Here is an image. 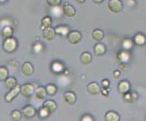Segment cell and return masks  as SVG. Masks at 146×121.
<instances>
[{"instance_id": "cell-39", "label": "cell", "mask_w": 146, "mask_h": 121, "mask_svg": "<svg viewBox=\"0 0 146 121\" xmlns=\"http://www.w3.org/2000/svg\"><path fill=\"white\" fill-rule=\"evenodd\" d=\"M131 96H132V98H133V100L137 99V97H138V96H137V93L136 92H131Z\"/></svg>"}, {"instance_id": "cell-6", "label": "cell", "mask_w": 146, "mask_h": 121, "mask_svg": "<svg viewBox=\"0 0 146 121\" xmlns=\"http://www.w3.org/2000/svg\"><path fill=\"white\" fill-rule=\"evenodd\" d=\"M116 58L121 63H127V62L131 59V54L128 50L122 49V50H120L117 53Z\"/></svg>"}, {"instance_id": "cell-24", "label": "cell", "mask_w": 146, "mask_h": 121, "mask_svg": "<svg viewBox=\"0 0 146 121\" xmlns=\"http://www.w3.org/2000/svg\"><path fill=\"white\" fill-rule=\"evenodd\" d=\"M51 24H52L51 17L48 16H45L44 18L41 20V28L42 29L48 28H49V26H51Z\"/></svg>"}, {"instance_id": "cell-21", "label": "cell", "mask_w": 146, "mask_h": 121, "mask_svg": "<svg viewBox=\"0 0 146 121\" xmlns=\"http://www.w3.org/2000/svg\"><path fill=\"white\" fill-rule=\"evenodd\" d=\"M47 91H46V87L39 86L36 89V97H38V99H44L47 96Z\"/></svg>"}, {"instance_id": "cell-38", "label": "cell", "mask_w": 146, "mask_h": 121, "mask_svg": "<svg viewBox=\"0 0 146 121\" xmlns=\"http://www.w3.org/2000/svg\"><path fill=\"white\" fill-rule=\"evenodd\" d=\"M119 68H121L122 70H126L127 69V66L124 63H121L120 65H119Z\"/></svg>"}, {"instance_id": "cell-2", "label": "cell", "mask_w": 146, "mask_h": 121, "mask_svg": "<svg viewBox=\"0 0 146 121\" xmlns=\"http://www.w3.org/2000/svg\"><path fill=\"white\" fill-rule=\"evenodd\" d=\"M108 8L112 13H119L122 10L123 3L121 0H110L108 3Z\"/></svg>"}, {"instance_id": "cell-23", "label": "cell", "mask_w": 146, "mask_h": 121, "mask_svg": "<svg viewBox=\"0 0 146 121\" xmlns=\"http://www.w3.org/2000/svg\"><path fill=\"white\" fill-rule=\"evenodd\" d=\"M14 33V29L12 26H6L5 28L2 29V36L4 38H7V37H11Z\"/></svg>"}, {"instance_id": "cell-10", "label": "cell", "mask_w": 146, "mask_h": 121, "mask_svg": "<svg viewBox=\"0 0 146 121\" xmlns=\"http://www.w3.org/2000/svg\"><path fill=\"white\" fill-rule=\"evenodd\" d=\"M42 36L46 40H52L55 37V36H56L55 28H52L51 26H49V28H48L43 29Z\"/></svg>"}, {"instance_id": "cell-3", "label": "cell", "mask_w": 146, "mask_h": 121, "mask_svg": "<svg viewBox=\"0 0 146 121\" xmlns=\"http://www.w3.org/2000/svg\"><path fill=\"white\" fill-rule=\"evenodd\" d=\"M67 38H68V41L70 42L72 45H76L78 43L80 42V40L82 38V36L81 33L80 31H70V33L67 35Z\"/></svg>"}, {"instance_id": "cell-32", "label": "cell", "mask_w": 146, "mask_h": 121, "mask_svg": "<svg viewBox=\"0 0 146 121\" xmlns=\"http://www.w3.org/2000/svg\"><path fill=\"white\" fill-rule=\"evenodd\" d=\"M46 1L48 4V6H50L51 7H58L61 3V0H46Z\"/></svg>"}, {"instance_id": "cell-13", "label": "cell", "mask_w": 146, "mask_h": 121, "mask_svg": "<svg viewBox=\"0 0 146 121\" xmlns=\"http://www.w3.org/2000/svg\"><path fill=\"white\" fill-rule=\"evenodd\" d=\"M64 99H65V101L68 103V104L72 105L76 102L77 97L75 95V93H73L71 91H67V92H65V94H64Z\"/></svg>"}, {"instance_id": "cell-34", "label": "cell", "mask_w": 146, "mask_h": 121, "mask_svg": "<svg viewBox=\"0 0 146 121\" xmlns=\"http://www.w3.org/2000/svg\"><path fill=\"white\" fill-rule=\"evenodd\" d=\"M43 49V46L41 45L40 43H38V44H35V46H34V50L38 53V52H40L41 50Z\"/></svg>"}, {"instance_id": "cell-35", "label": "cell", "mask_w": 146, "mask_h": 121, "mask_svg": "<svg viewBox=\"0 0 146 121\" xmlns=\"http://www.w3.org/2000/svg\"><path fill=\"white\" fill-rule=\"evenodd\" d=\"M110 85H111V83H110V81H109L108 79H103L102 81V87L108 88L110 87Z\"/></svg>"}, {"instance_id": "cell-8", "label": "cell", "mask_w": 146, "mask_h": 121, "mask_svg": "<svg viewBox=\"0 0 146 121\" xmlns=\"http://www.w3.org/2000/svg\"><path fill=\"white\" fill-rule=\"evenodd\" d=\"M62 12L64 15L68 17H72L76 15V9L74 8V7H72L70 4H68V3H66L63 5Z\"/></svg>"}, {"instance_id": "cell-36", "label": "cell", "mask_w": 146, "mask_h": 121, "mask_svg": "<svg viewBox=\"0 0 146 121\" xmlns=\"http://www.w3.org/2000/svg\"><path fill=\"white\" fill-rule=\"evenodd\" d=\"M100 92H102V94L104 97H107L109 95V90H108V88H106V87H102V89L100 90Z\"/></svg>"}, {"instance_id": "cell-41", "label": "cell", "mask_w": 146, "mask_h": 121, "mask_svg": "<svg viewBox=\"0 0 146 121\" xmlns=\"http://www.w3.org/2000/svg\"><path fill=\"white\" fill-rule=\"evenodd\" d=\"M76 1H77L78 3H84V2H85V0H76Z\"/></svg>"}, {"instance_id": "cell-7", "label": "cell", "mask_w": 146, "mask_h": 121, "mask_svg": "<svg viewBox=\"0 0 146 121\" xmlns=\"http://www.w3.org/2000/svg\"><path fill=\"white\" fill-rule=\"evenodd\" d=\"M36 109L33 106L31 105H27L23 107L22 109V115L27 118H32L36 115Z\"/></svg>"}, {"instance_id": "cell-30", "label": "cell", "mask_w": 146, "mask_h": 121, "mask_svg": "<svg viewBox=\"0 0 146 121\" xmlns=\"http://www.w3.org/2000/svg\"><path fill=\"white\" fill-rule=\"evenodd\" d=\"M38 113H39V116H41V118H46V116H48L50 114V112H49V110L47 109V107L42 106V107L39 109Z\"/></svg>"}, {"instance_id": "cell-37", "label": "cell", "mask_w": 146, "mask_h": 121, "mask_svg": "<svg viewBox=\"0 0 146 121\" xmlns=\"http://www.w3.org/2000/svg\"><path fill=\"white\" fill-rule=\"evenodd\" d=\"M121 76V71L120 70H115L113 72V77L115 78H118L119 77Z\"/></svg>"}, {"instance_id": "cell-43", "label": "cell", "mask_w": 146, "mask_h": 121, "mask_svg": "<svg viewBox=\"0 0 146 121\" xmlns=\"http://www.w3.org/2000/svg\"><path fill=\"white\" fill-rule=\"evenodd\" d=\"M5 1V0H0V2H4Z\"/></svg>"}, {"instance_id": "cell-25", "label": "cell", "mask_w": 146, "mask_h": 121, "mask_svg": "<svg viewBox=\"0 0 146 121\" xmlns=\"http://www.w3.org/2000/svg\"><path fill=\"white\" fill-rule=\"evenodd\" d=\"M122 47L123 49H125V50H131V49L133 47V41L131 39V38H125L124 40L122 41Z\"/></svg>"}, {"instance_id": "cell-17", "label": "cell", "mask_w": 146, "mask_h": 121, "mask_svg": "<svg viewBox=\"0 0 146 121\" xmlns=\"http://www.w3.org/2000/svg\"><path fill=\"white\" fill-rule=\"evenodd\" d=\"M80 60L83 65H88L90 63L91 60H92V56H91V54L89 52H83L80 55Z\"/></svg>"}, {"instance_id": "cell-15", "label": "cell", "mask_w": 146, "mask_h": 121, "mask_svg": "<svg viewBox=\"0 0 146 121\" xmlns=\"http://www.w3.org/2000/svg\"><path fill=\"white\" fill-rule=\"evenodd\" d=\"M133 43L138 45V46H143L146 43V37L141 33L136 34L133 37Z\"/></svg>"}, {"instance_id": "cell-19", "label": "cell", "mask_w": 146, "mask_h": 121, "mask_svg": "<svg viewBox=\"0 0 146 121\" xmlns=\"http://www.w3.org/2000/svg\"><path fill=\"white\" fill-rule=\"evenodd\" d=\"M91 36H92V38L95 40V41H102L104 37V32L102 29H94L91 33Z\"/></svg>"}, {"instance_id": "cell-40", "label": "cell", "mask_w": 146, "mask_h": 121, "mask_svg": "<svg viewBox=\"0 0 146 121\" xmlns=\"http://www.w3.org/2000/svg\"><path fill=\"white\" fill-rule=\"evenodd\" d=\"M93 1L95 2V3H102L103 0H93Z\"/></svg>"}, {"instance_id": "cell-22", "label": "cell", "mask_w": 146, "mask_h": 121, "mask_svg": "<svg viewBox=\"0 0 146 121\" xmlns=\"http://www.w3.org/2000/svg\"><path fill=\"white\" fill-rule=\"evenodd\" d=\"M43 107H46L47 109L49 110V112L51 113V112H54L55 110L57 109V103L53 101V100H46L44 103H43Z\"/></svg>"}, {"instance_id": "cell-4", "label": "cell", "mask_w": 146, "mask_h": 121, "mask_svg": "<svg viewBox=\"0 0 146 121\" xmlns=\"http://www.w3.org/2000/svg\"><path fill=\"white\" fill-rule=\"evenodd\" d=\"M34 87H33V85H31L29 83H27V84H24V85H22V86L20 87V93H21V95L23 97H30L32 96V94L34 93Z\"/></svg>"}, {"instance_id": "cell-42", "label": "cell", "mask_w": 146, "mask_h": 121, "mask_svg": "<svg viewBox=\"0 0 146 121\" xmlns=\"http://www.w3.org/2000/svg\"><path fill=\"white\" fill-rule=\"evenodd\" d=\"M64 74H65V75H68V70H64Z\"/></svg>"}, {"instance_id": "cell-33", "label": "cell", "mask_w": 146, "mask_h": 121, "mask_svg": "<svg viewBox=\"0 0 146 121\" xmlns=\"http://www.w3.org/2000/svg\"><path fill=\"white\" fill-rule=\"evenodd\" d=\"M80 120H82V121H92V120H94V118H93V116H91L90 115L86 114V115L81 116Z\"/></svg>"}, {"instance_id": "cell-20", "label": "cell", "mask_w": 146, "mask_h": 121, "mask_svg": "<svg viewBox=\"0 0 146 121\" xmlns=\"http://www.w3.org/2000/svg\"><path fill=\"white\" fill-rule=\"evenodd\" d=\"M17 85V79L13 77H8L6 80H5V87L7 89H11L13 87H15Z\"/></svg>"}, {"instance_id": "cell-18", "label": "cell", "mask_w": 146, "mask_h": 121, "mask_svg": "<svg viewBox=\"0 0 146 121\" xmlns=\"http://www.w3.org/2000/svg\"><path fill=\"white\" fill-rule=\"evenodd\" d=\"M104 118L106 121H119L120 120V116L114 111H108L105 114Z\"/></svg>"}, {"instance_id": "cell-9", "label": "cell", "mask_w": 146, "mask_h": 121, "mask_svg": "<svg viewBox=\"0 0 146 121\" xmlns=\"http://www.w3.org/2000/svg\"><path fill=\"white\" fill-rule=\"evenodd\" d=\"M21 70L25 76H31L34 73V68L30 62H25L21 66Z\"/></svg>"}, {"instance_id": "cell-31", "label": "cell", "mask_w": 146, "mask_h": 121, "mask_svg": "<svg viewBox=\"0 0 146 121\" xmlns=\"http://www.w3.org/2000/svg\"><path fill=\"white\" fill-rule=\"evenodd\" d=\"M123 100L127 103H131L133 101V98H132V96H131V93L130 91H128L126 93L123 94Z\"/></svg>"}, {"instance_id": "cell-28", "label": "cell", "mask_w": 146, "mask_h": 121, "mask_svg": "<svg viewBox=\"0 0 146 121\" xmlns=\"http://www.w3.org/2000/svg\"><path fill=\"white\" fill-rule=\"evenodd\" d=\"M10 116H11L12 120H14V121H19L20 118H21V116H22V113L19 110L15 109V110H13L11 112Z\"/></svg>"}, {"instance_id": "cell-14", "label": "cell", "mask_w": 146, "mask_h": 121, "mask_svg": "<svg viewBox=\"0 0 146 121\" xmlns=\"http://www.w3.org/2000/svg\"><path fill=\"white\" fill-rule=\"evenodd\" d=\"M118 90L120 93L124 94L130 90V83L127 80H121V81L118 84Z\"/></svg>"}, {"instance_id": "cell-1", "label": "cell", "mask_w": 146, "mask_h": 121, "mask_svg": "<svg viewBox=\"0 0 146 121\" xmlns=\"http://www.w3.org/2000/svg\"><path fill=\"white\" fill-rule=\"evenodd\" d=\"M17 47V42L15 38L7 37L5 38V41L3 42V49L7 53H13Z\"/></svg>"}, {"instance_id": "cell-12", "label": "cell", "mask_w": 146, "mask_h": 121, "mask_svg": "<svg viewBox=\"0 0 146 121\" xmlns=\"http://www.w3.org/2000/svg\"><path fill=\"white\" fill-rule=\"evenodd\" d=\"M70 28L65 25H59L55 28V32L58 35H60L62 37H66V36L70 33Z\"/></svg>"}, {"instance_id": "cell-29", "label": "cell", "mask_w": 146, "mask_h": 121, "mask_svg": "<svg viewBox=\"0 0 146 121\" xmlns=\"http://www.w3.org/2000/svg\"><path fill=\"white\" fill-rule=\"evenodd\" d=\"M52 69L55 71V72H61V71L63 70V66L61 63L56 61L52 64Z\"/></svg>"}, {"instance_id": "cell-26", "label": "cell", "mask_w": 146, "mask_h": 121, "mask_svg": "<svg viewBox=\"0 0 146 121\" xmlns=\"http://www.w3.org/2000/svg\"><path fill=\"white\" fill-rule=\"evenodd\" d=\"M46 91L47 94L49 96H54L55 94L57 93V87L55 86L54 84H48L47 87H46Z\"/></svg>"}, {"instance_id": "cell-16", "label": "cell", "mask_w": 146, "mask_h": 121, "mask_svg": "<svg viewBox=\"0 0 146 121\" xmlns=\"http://www.w3.org/2000/svg\"><path fill=\"white\" fill-rule=\"evenodd\" d=\"M106 53V47L102 43H98L94 47V54L96 56H102Z\"/></svg>"}, {"instance_id": "cell-27", "label": "cell", "mask_w": 146, "mask_h": 121, "mask_svg": "<svg viewBox=\"0 0 146 121\" xmlns=\"http://www.w3.org/2000/svg\"><path fill=\"white\" fill-rule=\"evenodd\" d=\"M8 78V70L6 66H0V81H5Z\"/></svg>"}, {"instance_id": "cell-5", "label": "cell", "mask_w": 146, "mask_h": 121, "mask_svg": "<svg viewBox=\"0 0 146 121\" xmlns=\"http://www.w3.org/2000/svg\"><path fill=\"white\" fill-rule=\"evenodd\" d=\"M20 93V87L19 86H17L15 87H13L10 89V91H9L6 96H5V99L7 103H10L14 100V98H15L18 94Z\"/></svg>"}, {"instance_id": "cell-11", "label": "cell", "mask_w": 146, "mask_h": 121, "mask_svg": "<svg viewBox=\"0 0 146 121\" xmlns=\"http://www.w3.org/2000/svg\"><path fill=\"white\" fill-rule=\"evenodd\" d=\"M87 90L90 95H97L100 92V87L96 82H91L87 86Z\"/></svg>"}]
</instances>
